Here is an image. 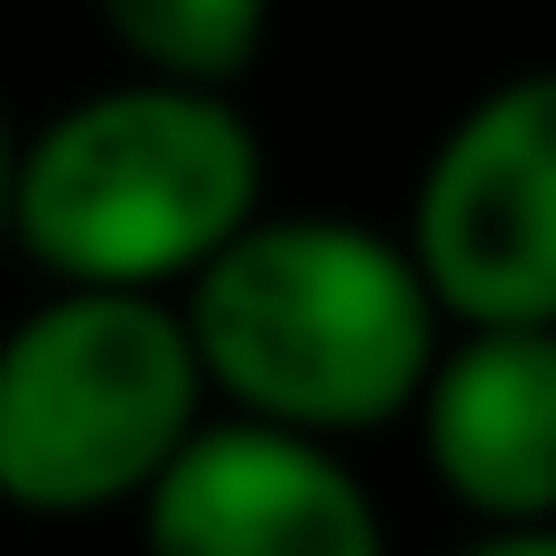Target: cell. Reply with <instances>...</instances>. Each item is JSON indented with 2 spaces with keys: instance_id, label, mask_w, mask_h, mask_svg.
I'll list each match as a JSON object with an SVG mask.
<instances>
[{
  "instance_id": "1",
  "label": "cell",
  "mask_w": 556,
  "mask_h": 556,
  "mask_svg": "<svg viewBox=\"0 0 556 556\" xmlns=\"http://www.w3.org/2000/svg\"><path fill=\"white\" fill-rule=\"evenodd\" d=\"M177 316L223 417L316 445L417 417V390L455 334L408 241L353 214H260L186 278Z\"/></svg>"
},
{
  "instance_id": "2",
  "label": "cell",
  "mask_w": 556,
  "mask_h": 556,
  "mask_svg": "<svg viewBox=\"0 0 556 556\" xmlns=\"http://www.w3.org/2000/svg\"><path fill=\"white\" fill-rule=\"evenodd\" d=\"M260 130L232 93L121 75L20 139V232L56 288L186 298V278L260 223Z\"/></svg>"
},
{
  "instance_id": "3",
  "label": "cell",
  "mask_w": 556,
  "mask_h": 556,
  "mask_svg": "<svg viewBox=\"0 0 556 556\" xmlns=\"http://www.w3.org/2000/svg\"><path fill=\"white\" fill-rule=\"evenodd\" d=\"M214 417L177 298L56 288L0 334V510H139Z\"/></svg>"
},
{
  "instance_id": "4",
  "label": "cell",
  "mask_w": 556,
  "mask_h": 556,
  "mask_svg": "<svg viewBox=\"0 0 556 556\" xmlns=\"http://www.w3.org/2000/svg\"><path fill=\"white\" fill-rule=\"evenodd\" d=\"M399 241L427 269L445 325L556 334V65L464 102L417 167Z\"/></svg>"
},
{
  "instance_id": "5",
  "label": "cell",
  "mask_w": 556,
  "mask_h": 556,
  "mask_svg": "<svg viewBox=\"0 0 556 556\" xmlns=\"http://www.w3.org/2000/svg\"><path fill=\"white\" fill-rule=\"evenodd\" d=\"M139 556H390V519L343 445L204 417L139 501Z\"/></svg>"
},
{
  "instance_id": "6",
  "label": "cell",
  "mask_w": 556,
  "mask_h": 556,
  "mask_svg": "<svg viewBox=\"0 0 556 556\" xmlns=\"http://www.w3.org/2000/svg\"><path fill=\"white\" fill-rule=\"evenodd\" d=\"M408 427L473 529H556V334L455 325Z\"/></svg>"
},
{
  "instance_id": "7",
  "label": "cell",
  "mask_w": 556,
  "mask_h": 556,
  "mask_svg": "<svg viewBox=\"0 0 556 556\" xmlns=\"http://www.w3.org/2000/svg\"><path fill=\"white\" fill-rule=\"evenodd\" d=\"M278 0H93L102 38L149 84H195V93H241V75L269 47Z\"/></svg>"
},
{
  "instance_id": "8",
  "label": "cell",
  "mask_w": 556,
  "mask_h": 556,
  "mask_svg": "<svg viewBox=\"0 0 556 556\" xmlns=\"http://www.w3.org/2000/svg\"><path fill=\"white\" fill-rule=\"evenodd\" d=\"M455 556H556V529H473Z\"/></svg>"
},
{
  "instance_id": "9",
  "label": "cell",
  "mask_w": 556,
  "mask_h": 556,
  "mask_svg": "<svg viewBox=\"0 0 556 556\" xmlns=\"http://www.w3.org/2000/svg\"><path fill=\"white\" fill-rule=\"evenodd\" d=\"M10 232H20V130L0 112V251H10Z\"/></svg>"
}]
</instances>
